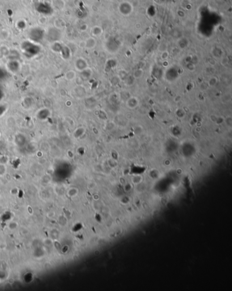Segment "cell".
I'll list each match as a JSON object with an SVG mask.
<instances>
[{"mask_svg":"<svg viewBox=\"0 0 232 291\" xmlns=\"http://www.w3.org/2000/svg\"><path fill=\"white\" fill-rule=\"evenodd\" d=\"M21 48H29V50H22L23 53L25 54L27 57H32L36 56V54L40 52V46H37L35 42H33L32 41H26L22 44Z\"/></svg>","mask_w":232,"mask_h":291,"instance_id":"cell-1","label":"cell"},{"mask_svg":"<svg viewBox=\"0 0 232 291\" xmlns=\"http://www.w3.org/2000/svg\"><path fill=\"white\" fill-rule=\"evenodd\" d=\"M44 35H45V31L40 27H35L29 31V37L30 40L33 42H39L41 40H42Z\"/></svg>","mask_w":232,"mask_h":291,"instance_id":"cell-2","label":"cell"},{"mask_svg":"<svg viewBox=\"0 0 232 291\" xmlns=\"http://www.w3.org/2000/svg\"><path fill=\"white\" fill-rule=\"evenodd\" d=\"M37 11L43 14V15H50L53 12L51 7L49 5L46 4V3H39L38 6H37Z\"/></svg>","mask_w":232,"mask_h":291,"instance_id":"cell-3","label":"cell"},{"mask_svg":"<svg viewBox=\"0 0 232 291\" xmlns=\"http://www.w3.org/2000/svg\"><path fill=\"white\" fill-rule=\"evenodd\" d=\"M126 105L128 108L134 109L138 105V100L135 97H130L126 101Z\"/></svg>","mask_w":232,"mask_h":291,"instance_id":"cell-4","label":"cell"},{"mask_svg":"<svg viewBox=\"0 0 232 291\" xmlns=\"http://www.w3.org/2000/svg\"><path fill=\"white\" fill-rule=\"evenodd\" d=\"M8 69L11 71V72L15 73L18 71L19 69V63L16 60H11L10 61L8 64Z\"/></svg>","mask_w":232,"mask_h":291,"instance_id":"cell-5","label":"cell"},{"mask_svg":"<svg viewBox=\"0 0 232 291\" xmlns=\"http://www.w3.org/2000/svg\"><path fill=\"white\" fill-rule=\"evenodd\" d=\"M73 71H70L66 74V78H67L68 80H72L73 79L75 78V76L76 75Z\"/></svg>","mask_w":232,"mask_h":291,"instance_id":"cell-6","label":"cell"},{"mask_svg":"<svg viewBox=\"0 0 232 291\" xmlns=\"http://www.w3.org/2000/svg\"><path fill=\"white\" fill-rule=\"evenodd\" d=\"M142 75H143V71L140 69H139V70L135 71L134 73V77L135 79L140 78L142 76Z\"/></svg>","mask_w":232,"mask_h":291,"instance_id":"cell-7","label":"cell"},{"mask_svg":"<svg viewBox=\"0 0 232 291\" xmlns=\"http://www.w3.org/2000/svg\"><path fill=\"white\" fill-rule=\"evenodd\" d=\"M217 84V78H212V79H210V81H209V85H210V86H214V85H215Z\"/></svg>","mask_w":232,"mask_h":291,"instance_id":"cell-8","label":"cell"},{"mask_svg":"<svg viewBox=\"0 0 232 291\" xmlns=\"http://www.w3.org/2000/svg\"><path fill=\"white\" fill-rule=\"evenodd\" d=\"M182 99V97L180 95H178L174 98V101L175 102H179L180 100Z\"/></svg>","mask_w":232,"mask_h":291,"instance_id":"cell-9","label":"cell"}]
</instances>
